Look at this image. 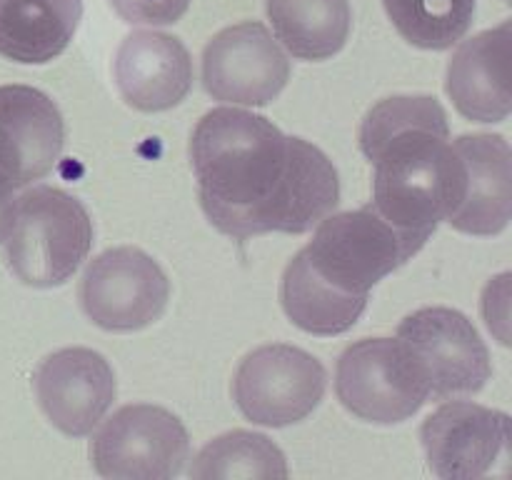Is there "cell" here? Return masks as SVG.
I'll list each match as a JSON object with an SVG mask.
<instances>
[{"label": "cell", "mask_w": 512, "mask_h": 480, "mask_svg": "<svg viewBox=\"0 0 512 480\" xmlns=\"http://www.w3.org/2000/svg\"><path fill=\"white\" fill-rule=\"evenodd\" d=\"M358 140L375 165L370 205L420 250L448 218L455 198L445 108L433 95H393L368 110Z\"/></svg>", "instance_id": "2"}, {"label": "cell", "mask_w": 512, "mask_h": 480, "mask_svg": "<svg viewBox=\"0 0 512 480\" xmlns=\"http://www.w3.org/2000/svg\"><path fill=\"white\" fill-rule=\"evenodd\" d=\"M33 388L45 418L70 438L93 433L118 395L113 368L90 348H63L40 360Z\"/></svg>", "instance_id": "13"}, {"label": "cell", "mask_w": 512, "mask_h": 480, "mask_svg": "<svg viewBox=\"0 0 512 480\" xmlns=\"http://www.w3.org/2000/svg\"><path fill=\"white\" fill-rule=\"evenodd\" d=\"M335 393L355 418L398 425L430 400L423 368L398 338H363L348 345L335 368Z\"/></svg>", "instance_id": "5"}, {"label": "cell", "mask_w": 512, "mask_h": 480, "mask_svg": "<svg viewBox=\"0 0 512 480\" xmlns=\"http://www.w3.org/2000/svg\"><path fill=\"white\" fill-rule=\"evenodd\" d=\"M288 80V55L255 20L220 30L203 50V88L213 100L260 108L273 103Z\"/></svg>", "instance_id": "11"}, {"label": "cell", "mask_w": 512, "mask_h": 480, "mask_svg": "<svg viewBox=\"0 0 512 480\" xmlns=\"http://www.w3.org/2000/svg\"><path fill=\"white\" fill-rule=\"evenodd\" d=\"M170 300V280L145 250L123 245L90 260L80 280V305L98 328L133 333L153 325Z\"/></svg>", "instance_id": "10"}, {"label": "cell", "mask_w": 512, "mask_h": 480, "mask_svg": "<svg viewBox=\"0 0 512 480\" xmlns=\"http://www.w3.org/2000/svg\"><path fill=\"white\" fill-rule=\"evenodd\" d=\"M395 30L423 50H448L465 38L475 0H383Z\"/></svg>", "instance_id": "20"}, {"label": "cell", "mask_w": 512, "mask_h": 480, "mask_svg": "<svg viewBox=\"0 0 512 480\" xmlns=\"http://www.w3.org/2000/svg\"><path fill=\"white\" fill-rule=\"evenodd\" d=\"M188 458L183 420L160 405H123L90 440V463L110 480H168L183 473Z\"/></svg>", "instance_id": "6"}, {"label": "cell", "mask_w": 512, "mask_h": 480, "mask_svg": "<svg viewBox=\"0 0 512 480\" xmlns=\"http://www.w3.org/2000/svg\"><path fill=\"white\" fill-rule=\"evenodd\" d=\"M93 220L75 195L33 185L15 198L5 233V265L30 288L68 283L93 248Z\"/></svg>", "instance_id": "4"}, {"label": "cell", "mask_w": 512, "mask_h": 480, "mask_svg": "<svg viewBox=\"0 0 512 480\" xmlns=\"http://www.w3.org/2000/svg\"><path fill=\"white\" fill-rule=\"evenodd\" d=\"M63 145L65 120L43 90L0 85V243L18 193L55 168Z\"/></svg>", "instance_id": "7"}, {"label": "cell", "mask_w": 512, "mask_h": 480, "mask_svg": "<svg viewBox=\"0 0 512 480\" xmlns=\"http://www.w3.org/2000/svg\"><path fill=\"white\" fill-rule=\"evenodd\" d=\"M510 53V20L460 43L448 63L445 90L463 118L475 123L508 120L512 110Z\"/></svg>", "instance_id": "16"}, {"label": "cell", "mask_w": 512, "mask_h": 480, "mask_svg": "<svg viewBox=\"0 0 512 480\" xmlns=\"http://www.w3.org/2000/svg\"><path fill=\"white\" fill-rule=\"evenodd\" d=\"M83 0H0V55L13 63L45 65L73 40Z\"/></svg>", "instance_id": "17"}, {"label": "cell", "mask_w": 512, "mask_h": 480, "mask_svg": "<svg viewBox=\"0 0 512 480\" xmlns=\"http://www.w3.org/2000/svg\"><path fill=\"white\" fill-rule=\"evenodd\" d=\"M420 443L438 478H483L508 453L510 418L503 410L453 398L425 418Z\"/></svg>", "instance_id": "12"}, {"label": "cell", "mask_w": 512, "mask_h": 480, "mask_svg": "<svg viewBox=\"0 0 512 480\" xmlns=\"http://www.w3.org/2000/svg\"><path fill=\"white\" fill-rule=\"evenodd\" d=\"M193 0H110L115 13L130 25H173L188 13Z\"/></svg>", "instance_id": "21"}, {"label": "cell", "mask_w": 512, "mask_h": 480, "mask_svg": "<svg viewBox=\"0 0 512 480\" xmlns=\"http://www.w3.org/2000/svg\"><path fill=\"white\" fill-rule=\"evenodd\" d=\"M188 473L190 478H288L290 470L268 435L230 430L200 450Z\"/></svg>", "instance_id": "19"}, {"label": "cell", "mask_w": 512, "mask_h": 480, "mask_svg": "<svg viewBox=\"0 0 512 480\" xmlns=\"http://www.w3.org/2000/svg\"><path fill=\"white\" fill-rule=\"evenodd\" d=\"M328 373L308 350L288 343L260 345L240 360L233 398L255 425L285 428L308 418L323 400Z\"/></svg>", "instance_id": "8"}, {"label": "cell", "mask_w": 512, "mask_h": 480, "mask_svg": "<svg viewBox=\"0 0 512 480\" xmlns=\"http://www.w3.org/2000/svg\"><path fill=\"white\" fill-rule=\"evenodd\" d=\"M415 253L373 205L325 215L280 280L285 315L320 338L348 333L368 308L370 290Z\"/></svg>", "instance_id": "3"}, {"label": "cell", "mask_w": 512, "mask_h": 480, "mask_svg": "<svg viewBox=\"0 0 512 480\" xmlns=\"http://www.w3.org/2000/svg\"><path fill=\"white\" fill-rule=\"evenodd\" d=\"M190 165L205 218L233 240L308 233L340 203L333 160L250 110L205 113L190 138Z\"/></svg>", "instance_id": "1"}, {"label": "cell", "mask_w": 512, "mask_h": 480, "mask_svg": "<svg viewBox=\"0 0 512 480\" xmlns=\"http://www.w3.org/2000/svg\"><path fill=\"white\" fill-rule=\"evenodd\" d=\"M280 43L298 60H328L345 48L353 28L348 0H265Z\"/></svg>", "instance_id": "18"}, {"label": "cell", "mask_w": 512, "mask_h": 480, "mask_svg": "<svg viewBox=\"0 0 512 480\" xmlns=\"http://www.w3.org/2000/svg\"><path fill=\"white\" fill-rule=\"evenodd\" d=\"M398 340L423 368L430 400L475 395L493 375L490 350L468 315L453 308H420L398 325Z\"/></svg>", "instance_id": "9"}, {"label": "cell", "mask_w": 512, "mask_h": 480, "mask_svg": "<svg viewBox=\"0 0 512 480\" xmlns=\"http://www.w3.org/2000/svg\"><path fill=\"white\" fill-rule=\"evenodd\" d=\"M115 83L140 113L170 110L193 88V58L183 40L155 30H135L115 53Z\"/></svg>", "instance_id": "15"}, {"label": "cell", "mask_w": 512, "mask_h": 480, "mask_svg": "<svg viewBox=\"0 0 512 480\" xmlns=\"http://www.w3.org/2000/svg\"><path fill=\"white\" fill-rule=\"evenodd\" d=\"M455 200L448 223L465 235H498L512 218V153L503 135L455 138Z\"/></svg>", "instance_id": "14"}]
</instances>
